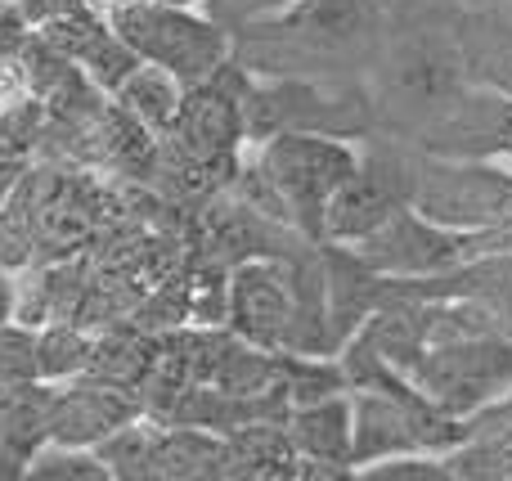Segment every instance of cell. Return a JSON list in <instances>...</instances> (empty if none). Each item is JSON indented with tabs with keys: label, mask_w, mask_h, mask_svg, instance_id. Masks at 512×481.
I'll return each mask as SVG.
<instances>
[{
	"label": "cell",
	"mask_w": 512,
	"mask_h": 481,
	"mask_svg": "<svg viewBox=\"0 0 512 481\" xmlns=\"http://www.w3.org/2000/svg\"><path fill=\"white\" fill-rule=\"evenodd\" d=\"M104 23L131 45L135 59L176 72L185 86H203L216 72L230 68L234 36L216 18L198 14V9L162 5V0H135L126 9H113Z\"/></svg>",
	"instance_id": "6da1fadb"
},
{
	"label": "cell",
	"mask_w": 512,
	"mask_h": 481,
	"mask_svg": "<svg viewBox=\"0 0 512 481\" xmlns=\"http://www.w3.org/2000/svg\"><path fill=\"white\" fill-rule=\"evenodd\" d=\"M355 162H360V149L346 135L328 131H274L256 153V167L270 180L283 216L297 230H306V239H319L328 198L355 171Z\"/></svg>",
	"instance_id": "7a4b0ae2"
},
{
	"label": "cell",
	"mask_w": 512,
	"mask_h": 481,
	"mask_svg": "<svg viewBox=\"0 0 512 481\" xmlns=\"http://www.w3.org/2000/svg\"><path fill=\"white\" fill-rule=\"evenodd\" d=\"M409 383L441 414L468 423L512 387V338L490 329L441 338L414 356Z\"/></svg>",
	"instance_id": "3957f363"
},
{
	"label": "cell",
	"mask_w": 512,
	"mask_h": 481,
	"mask_svg": "<svg viewBox=\"0 0 512 481\" xmlns=\"http://www.w3.org/2000/svg\"><path fill=\"white\" fill-rule=\"evenodd\" d=\"M409 207L454 234L495 230L512 216V162L423 153V162H414Z\"/></svg>",
	"instance_id": "277c9868"
},
{
	"label": "cell",
	"mask_w": 512,
	"mask_h": 481,
	"mask_svg": "<svg viewBox=\"0 0 512 481\" xmlns=\"http://www.w3.org/2000/svg\"><path fill=\"white\" fill-rule=\"evenodd\" d=\"M468 81L454 36H405L387 50L378 68V99L391 117L418 126Z\"/></svg>",
	"instance_id": "5b68a950"
},
{
	"label": "cell",
	"mask_w": 512,
	"mask_h": 481,
	"mask_svg": "<svg viewBox=\"0 0 512 481\" xmlns=\"http://www.w3.org/2000/svg\"><path fill=\"white\" fill-rule=\"evenodd\" d=\"M409 194H414V162L396 158V153H364L360 149L355 171L333 189V198H328L319 239L351 248V243L369 239L387 216L409 207Z\"/></svg>",
	"instance_id": "8992f818"
},
{
	"label": "cell",
	"mask_w": 512,
	"mask_h": 481,
	"mask_svg": "<svg viewBox=\"0 0 512 481\" xmlns=\"http://www.w3.org/2000/svg\"><path fill=\"white\" fill-rule=\"evenodd\" d=\"M423 153L436 158H495L512 162V99L490 86L463 81L423 126H418Z\"/></svg>",
	"instance_id": "52a82bcc"
},
{
	"label": "cell",
	"mask_w": 512,
	"mask_h": 481,
	"mask_svg": "<svg viewBox=\"0 0 512 481\" xmlns=\"http://www.w3.org/2000/svg\"><path fill=\"white\" fill-rule=\"evenodd\" d=\"M351 252L373 275H396V279L441 275V270H454L459 261L472 257V234H454L445 225L418 216L414 207H400L369 239L351 243Z\"/></svg>",
	"instance_id": "ba28073f"
},
{
	"label": "cell",
	"mask_w": 512,
	"mask_h": 481,
	"mask_svg": "<svg viewBox=\"0 0 512 481\" xmlns=\"http://www.w3.org/2000/svg\"><path fill=\"white\" fill-rule=\"evenodd\" d=\"M225 320L256 351H288L297 333V284L283 261L252 257L225 284Z\"/></svg>",
	"instance_id": "9c48e42d"
},
{
	"label": "cell",
	"mask_w": 512,
	"mask_h": 481,
	"mask_svg": "<svg viewBox=\"0 0 512 481\" xmlns=\"http://www.w3.org/2000/svg\"><path fill=\"white\" fill-rule=\"evenodd\" d=\"M248 27L292 45V50L337 54L369 36L373 5L369 0H297V5L279 9V14H270V18H252Z\"/></svg>",
	"instance_id": "30bf717a"
},
{
	"label": "cell",
	"mask_w": 512,
	"mask_h": 481,
	"mask_svg": "<svg viewBox=\"0 0 512 481\" xmlns=\"http://www.w3.org/2000/svg\"><path fill=\"white\" fill-rule=\"evenodd\" d=\"M140 410V401L131 396V387L104 383V378H72V383L50 392V414H45V432L50 441H68V446H95L108 432H117L122 423H131Z\"/></svg>",
	"instance_id": "8fae6325"
},
{
	"label": "cell",
	"mask_w": 512,
	"mask_h": 481,
	"mask_svg": "<svg viewBox=\"0 0 512 481\" xmlns=\"http://www.w3.org/2000/svg\"><path fill=\"white\" fill-rule=\"evenodd\" d=\"M283 432H288L301 464H328L333 473L355 468V423L346 392H328L315 396V401L292 405Z\"/></svg>",
	"instance_id": "7c38bea8"
},
{
	"label": "cell",
	"mask_w": 512,
	"mask_h": 481,
	"mask_svg": "<svg viewBox=\"0 0 512 481\" xmlns=\"http://www.w3.org/2000/svg\"><path fill=\"white\" fill-rule=\"evenodd\" d=\"M176 140L185 144V153L194 158H212V153H225L230 144H239L243 135V104H234L230 95L216 90V77L203 81V86L185 90V104H180V117L171 122Z\"/></svg>",
	"instance_id": "4fadbf2b"
},
{
	"label": "cell",
	"mask_w": 512,
	"mask_h": 481,
	"mask_svg": "<svg viewBox=\"0 0 512 481\" xmlns=\"http://www.w3.org/2000/svg\"><path fill=\"white\" fill-rule=\"evenodd\" d=\"M459 59L468 81L490 86L512 99V18L504 14H477L454 32Z\"/></svg>",
	"instance_id": "5bb4252c"
},
{
	"label": "cell",
	"mask_w": 512,
	"mask_h": 481,
	"mask_svg": "<svg viewBox=\"0 0 512 481\" xmlns=\"http://www.w3.org/2000/svg\"><path fill=\"white\" fill-rule=\"evenodd\" d=\"M185 81L176 72L158 68V63H135L122 81L113 86V99L122 104L126 117L144 126V131H171V122L180 117V104H185Z\"/></svg>",
	"instance_id": "9a60e30c"
},
{
	"label": "cell",
	"mask_w": 512,
	"mask_h": 481,
	"mask_svg": "<svg viewBox=\"0 0 512 481\" xmlns=\"http://www.w3.org/2000/svg\"><path fill=\"white\" fill-rule=\"evenodd\" d=\"M153 477H225V437L194 428V423L162 428Z\"/></svg>",
	"instance_id": "2e32d148"
},
{
	"label": "cell",
	"mask_w": 512,
	"mask_h": 481,
	"mask_svg": "<svg viewBox=\"0 0 512 481\" xmlns=\"http://www.w3.org/2000/svg\"><path fill=\"white\" fill-rule=\"evenodd\" d=\"M158 423H149L144 414H135L131 423H122L117 432H108L104 441H95L99 464L108 468V477H153V455H158Z\"/></svg>",
	"instance_id": "e0dca14e"
},
{
	"label": "cell",
	"mask_w": 512,
	"mask_h": 481,
	"mask_svg": "<svg viewBox=\"0 0 512 481\" xmlns=\"http://www.w3.org/2000/svg\"><path fill=\"white\" fill-rule=\"evenodd\" d=\"M90 351H95V342L81 329H72V324H45V329H36V374H41L45 387L72 383V378H81L90 369Z\"/></svg>",
	"instance_id": "ac0fdd59"
},
{
	"label": "cell",
	"mask_w": 512,
	"mask_h": 481,
	"mask_svg": "<svg viewBox=\"0 0 512 481\" xmlns=\"http://www.w3.org/2000/svg\"><path fill=\"white\" fill-rule=\"evenodd\" d=\"M23 477L32 481H113L108 468L90 446H68V441H45L32 459H27Z\"/></svg>",
	"instance_id": "d6986e66"
},
{
	"label": "cell",
	"mask_w": 512,
	"mask_h": 481,
	"mask_svg": "<svg viewBox=\"0 0 512 481\" xmlns=\"http://www.w3.org/2000/svg\"><path fill=\"white\" fill-rule=\"evenodd\" d=\"M41 383L36 374V324L5 320L0 324V387Z\"/></svg>",
	"instance_id": "ffe728a7"
},
{
	"label": "cell",
	"mask_w": 512,
	"mask_h": 481,
	"mask_svg": "<svg viewBox=\"0 0 512 481\" xmlns=\"http://www.w3.org/2000/svg\"><path fill=\"white\" fill-rule=\"evenodd\" d=\"M153 356H144V347L135 338H113V342H99L90 351V369L86 374L104 378V383H117V387H135L144 374H149Z\"/></svg>",
	"instance_id": "44dd1931"
},
{
	"label": "cell",
	"mask_w": 512,
	"mask_h": 481,
	"mask_svg": "<svg viewBox=\"0 0 512 481\" xmlns=\"http://www.w3.org/2000/svg\"><path fill=\"white\" fill-rule=\"evenodd\" d=\"M355 473L373 477V481H432V477H454L450 464H445L441 455H427V450H409V455L373 459V464H360Z\"/></svg>",
	"instance_id": "7402d4cb"
},
{
	"label": "cell",
	"mask_w": 512,
	"mask_h": 481,
	"mask_svg": "<svg viewBox=\"0 0 512 481\" xmlns=\"http://www.w3.org/2000/svg\"><path fill=\"white\" fill-rule=\"evenodd\" d=\"M18 176H23V149H18V140L0 135V207L14 198Z\"/></svg>",
	"instance_id": "603a6c76"
},
{
	"label": "cell",
	"mask_w": 512,
	"mask_h": 481,
	"mask_svg": "<svg viewBox=\"0 0 512 481\" xmlns=\"http://www.w3.org/2000/svg\"><path fill=\"white\" fill-rule=\"evenodd\" d=\"M288 5H297V0H243V23H252V18H270V14H279V9H288Z\"/></svg>",
	"instance_id": "cb8c5ba5"
},
{
	"label": "cell",
	"mask_w": 512,
	"mask_h": 481,
	"mask_svg": "<svg viewBox=\"0 0 512 481\" xmlns=\"http://www.w3.org/2000/svg\"><path fill=\"white\" fill-rule=\"evenodd\" d=\"M14 320V275H9V266L0 261V324Z\"/></svg>",
	"instance_id": "d4e9b609"
},
{
	"label": "cell",
	"mask_w": 512,
	"mask_h": 481,
	"mask_svg": "<svg viewBox=\"0 0 512 481\" xmlns=\"http://www.w3.org/2000/svg\"><path fill=\"white\" fill-rule=\"evenodd\" d=\"M81 5H86V9H95L99 18H108V14H113V9H126V5H135V0H81Z\"/></svg>",
	"instance_id": "484cf974"
},
{
	"label": "cell",
	"mask_w": 512,
	"mask_h": 481,
	"mask_svg": "<svg viewBox=\"0 0 512 481\" xmlns=\"http://www.w3.org/2000/svg\"><path fill=\"white\" fill-rule=\"evenodd\" d=\"M162 5H185V9H198L203 0H162Z\"/></svg>",
	"instance_id": "4316f807"
}]
</instances>
